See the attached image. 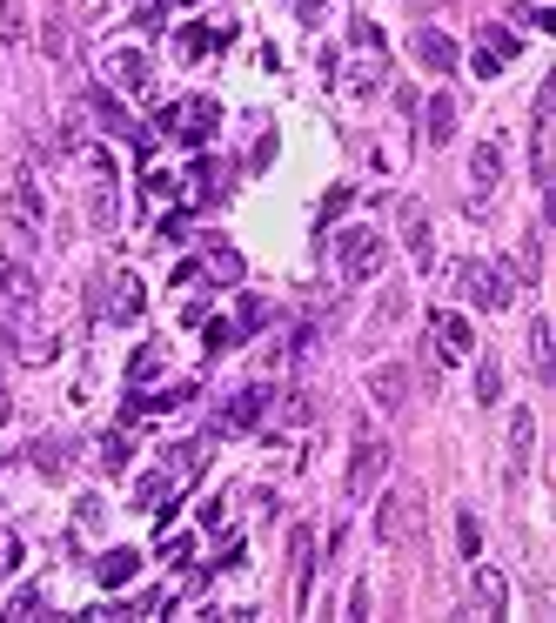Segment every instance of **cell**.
<instances>
[{
    "instance_id": "cell-30",
    "label": "cell",
    "mask_w": 556,
    "mask_h": 623,
    "mask_svg": "<svg viewBox=\"0 0 556 623\" xmlns=\"http://www.w3.org/2000/svg\"><path fill=\"white\" fill-rule=\"evenodd\" d=\"M503 396V362L483 356V369H476V402H496Z\"/></svg>"
},
{
    "instance_id": "cell-10",
    "label": "cell",
    "mask_w": 556,
    "mask_h": 623,
    "mask_svg": "<svg viewBox=\"0 0 556 623\" xmlns=\"http://www.w3.org/2000/svg\"><path fill=\"white\" fill-rule=\"evenodd\" d=\"M550 101L556 88H536V114H530V181L550 195Z\"/></svg>"
},
{
    "instance_id": "cell-28",
    "label": "cell",
    "mask_w": 556,
    "mask_h": 623,
    "mask_svg": "<svg viewBox=\"0 0 556 623\" xmlns=\"http://www.w3.org/2000/svg\"><path fill=\"white\" fill-rule=\"evenodd\" d=\"M456 550H463V557H483V523H476V510H456Z\"/></svg>"
},
{
    "instance_id": "cell-1",
    "label": "cell",
    "mask_w": 556,
    "mask_h": 623,
    "mask_svg": "<svg viewBox=\"0 0 556 623\" xmlns=\"http://www.w3.org/2000/svg\"><path fill=\"white\" fill-rule=\"evenodd\" d=\"M155 128H161V134H175V141H188V148H201L208 134L222 128V101H208V94L168 101V108H155Z\"/></svg>"
},
{
    "instance_id": "cell-29",
    "label": "cell",
    "mask_w": 556,
    "mask_h": 623,
    "mask_svg": "<svg viewBox=\"0 0 556 623\" xmlns=\"http://www.w3.org/2000/svg\"><path fill=\"white\" fill-rule=\"evenodd\" d=\"M523 282H543V222L523 235Z\"/></svg>"
},
{
    "instance_id": "cell-13",
    "label": "cell",
    "mask_w": 556,
    "mask_h": 623,
    "mask_svg": "<svg viewBox=\"0 0 556 623\" xmlns=\"http://www.w3.org/2000/svg\"><path fill=\"white\" fill-rule=\"evenodd\" d=\"M409 530H416V496L389 490V496H382V510H376V536H382V543H402Z\"/></svg>"
},
{
    "instance_id": "cell-12",
    "label": "cell",
    "mask_w": 556,
    "mask_h": 623,
    "mask_svg": "<svg viewBox=\"0 0 556 623\" xmlns=\"http://www.w3.org/2000/svg\"><path fill=\"white\" fill-rule=\"evenodd\" d=\"M268 402H275V389L268 382H255V389H242V396L222 409V423H215V436H242V429H255V416H262Z\"/></svg>"
},
{
    "instance_id": "cell-33",
    "label": "cell",
    "mask_w": 556,
    "mask_h": 623,
    "mask_svg": "<svg viewBox=\"0 0 556 623\" xmlns=\"http://www.w3.org/2000/svg\"><path fill=\"white\" fill-rule=\"evenodd\" d=\"M155 550H161V563H188L195 557V536H161Z\"/></svg>"
},
{
    "instance_id": "cell-2",
    "label": "cell",
    "mask_w": 556,
    "mask_h": 623,
    "mask_svg": "<svg viewBox=\"0 0 556 623\" xmlns=\"http://www.w3.org/2000/svg\"><path fill=\"white\" fill-rule=\"evenodd\" d=\"M382 476H389V443L362 429V436H356V456H349V476H342V503H369Z\"/></svg>"
},
{
    "instance_id": "cell-11",
    "label": "cell",
    "mask_w": 556,
    "mask_h": 623,
    "mask_svg": "<svg viewBox=\"0 0 556 623\" xmlns=\"http://www.w3.org/2000/svg\"><path fill=\"white\" fill-rule=\"evenodd\" d=\"M396 228H402V248H409V262H416V268H436V228H429V215L416 208V201H409V208L396 215Z\"/></svg>"
},
{
    "instance_id": "cell-9",
    "label": "cell",
    "mask_w": 556,
    "mask_h": 623,
    "mask_svg": "<svg viewBox=\"0 0 556 623\" xmlns=\"http://www.w3.org/2000/svg\"><path fill=\"white\" fill-rule=\"evenodd\" d=\"M101 74H108V88H121V94H148L155 61H148L141 47H108V54H101Z\"/></svg>"
},
{
    "instance_id": "cell-37",
    "label": "cell",
    "mask_w": 556,
    "mask_h": 623,
    "mask_svg": "<svg viewBox=\"0 0 556 623\" xmlns=\"http://www.w3.org/2000/svg\"><path fill=\"white\" fill-rule=\"evenodd\" d=\"M342 208H349V188H329V201H322V228H329Z\"/></svg>"
},
{
    "instance_id": "cell-35",
    "label": "cell",
    "mask_w": 556,
    "mask_h": 623,
    "mask_svg": "<svg viewBox=\"0 0 556 623\" xmlns=\"http://www.w3.org/2000/svg\"><path fill=\"white\" fill-rule=\"evenodd\" d=\"M41 610H47V603H41V597H34V590H21V597L7 603V617H41Z\"/></svg>"
},
{
    "instance_id": "cell-34",
    "label": "cell",
    "mask_w": 556,
    "mask_h": 623,
    "mask_svg": "<svg viewBox=\"0 0 556 623\" xmlns=\"http://www.w3.org/2000/svg\"><path fill=\"white\" fill-rule=\"evenodd\" d=\"M402 309H409V295H402V282H396V289H382V302H376V322H396Z\"/></svg>"
},
{
    "instance_id": "cell-21",
    "label": "cell",
    "mask_w": 556,
    "mask_h": 623,
    "mask_svg": "<svg viewBox=\"0 0 556 623\" xmlns=\"http://www.w3.org/2000/svg\"><path fill=\"white\" fill-rule=\"evenodd\" d=\"M0 289L14 295V302H34V289H41V282H34V268H27L21 255H0Z\"/></svg>"
},
{
    "instance_id": "cell-39",
    "label": "cell",
    "mask_w": 556,
    "mask_h": 623,
    "mask_svg": "<svg viewBox=\"0 0 556 623\" xmlns=\"http://www.w3.org/2000/svg\"><path fill=\"white\" fill-rule=\"evenodd\" d=\"M295 14H302V21H315V14H322V0H295Z\"/></svg>"
},
{
    "instance_id": "cell-7",
    "label": "cell",
    "mask_w": 556,
    "mask_h": 623,
    "mask_svg": "<svg viewBox=\"0 0 556 623\" xmlns=\"http://www.w3.org/2000/svg\"><path fill=\"white\" fill-rule=\"evenodd\" d=\"M469 349H476V329H469L456 309H436V315H429V356L443 362V369H449V362H463Z\"/></svg>"
},
{
    "instance_id": "cell-6",
    "label": "cell",
    "mask_w": 556,
    "mask_h": 623,
    "mask_svg": "<svg viewBox=\"0 0 556 623\" xmlns=\"http://www.w3.org/2000/svg\"><path fill=\"white\" fill-rule=\"evenodd\" d=\"M88 175H94L88 215H94L101 235H114V222H121V195H114V155H108V148H88Z\"/></svg>"
},
{
    "instance_id": "cell-8",
    "label": "cell",
    "mask_w": 556,
    "mask_h": 623,
    "mask_svg": "<svg viewBox=\"0 0 556 623\" xmlns=\"http://www.w3.org/2000/svg\"><path fill=\"white\" fill-rule=\"evenodd\" d=\"M516 47H523V41H516V27L483 21V27H476V61H469V67H476L483 81H496V74H503V67L516 61Z\"/></svg>"
},
{
    "instance_id": "cell-20",
    "label": "cell",
    "mask_w": 556,
    "mask_h": 623,
    "mask_svg": "<svg viewBox=\"0 0 556 623\" xmlns=\"http://www.w3.org/2000/svg\"><path fill=\"white\" fill-rule=\"evenodd\" d=\"M369 396H376L382 409H402V396H409V382H402V362H382V369H369Z\"/></svg>"
},
{
    "instance_id": "cell-19",
    "label": "cell",
    "mask_w": 556,
    "mask_h": 623,
    "mask_svg": "<svg viewBox=\"0 0 556 623\" xmlns=\"http://www.w3.org/2000/svg\"><path fill=\"white\" fill-rule=\"evenodd\" d=\"M530 449H536V416L530 409H510V476L530 469Z\"/></svg>"
},
{
    "instance_id": "cell-4",
    "label": "cell",
    "mask_w": 556,
    "mask_h": 623,
    "mask_svg": "<svg viewBox=\"0 0 556 623\" xmlns=\"http://www.w3.org/2000/svg\"><path fill=\"white\" fill-rule=\"evenodd\" d=\"M7 222L21 228L27 242L47 228V195H41V181H34V168H14V175H7Z\"/></svg>"
},
{
    "instance_id": "cell-17",
    "label": "cell",
    "mask_w": 556,
    "mask_h": 623,
    "mask_svg": "<svg viewBox=\"0 0 556 623\" xmlns=\"http://www.w3.org/2000/svg\"><path fill=\"white\" fill-rule=\"evenodd\" d=\"M382 74H389V47H362L342 81H349V94H369V88H382Z\"/></svg>"
},
{
    "instance_id": "cell-25",
    "label": "cell",
    "mask_w": 556,
    "mask_h": 623,
    "mask_svg": "<svg viewBox=\"0 0 556 623\" xmlns=\"http://www.w3.org/2000/svg\"><path fill=\"white\" fill-rule=\"evenodd\" d=\"M0 47H7V54H21V47H27V14H21V0H0Z\"/></svg>"
},
{
    "instance_id": "cell-27",
    "label": "cell",
    "mask_w": 556,
    "mask_h": 623,
    "mask_svg": "<svg viewBox=\"0 0 556 623\" xmlns=\"http://www.w3.org/2000/svg\"><path fill=\"white\" fill-rule=\"evenodd\" d=\"M289 557H295V603H302V590H309V563H315V536L309 530L289 536Z\"/></svg>"
},
{
    "instance_id": "cell-24",
    "label": "cell",
    "mask_w": 556,
    "mask_h": 623,
    "mask_svg": "<svg viewBox=\"0 0 556 623\" xmlns=\"http://www.w3.org/2000/svg\"><path fill=\"white\" fill-rule=\"evenodd\" d=\"M114 322H134V315H141V282H134V268H121V275H114Z\"/></svg>"
},
{
    "instance_id": "cell-15",
    "label": "cell",
    "mask_w": 556,
    "mask_h": 623,
    "mask_svg": "<svg viewBox=\"0 0 556 623\" xmlns=\"http://www.w3.org/2000/svg\"><path fill=\"white\" fill-rule=\"evenodd\" d=\"M456 121H463V101H456V94H429V101H423V134H429V148H449Z\"/></svg>"
},
{
    "instance_id": "cell-22",
    "label": "cell",
    "mask_w": 556,
    "mask_h": 623,
    "mask_svg": "<svg viewBox=\"0 0 556 623\" xmlns=\"http://www.w3.org/2000/svg\"><path fill=\"white\" fill-rule=\"evenodd\" d=\"M134 570H141V557H134V550H108V557L94 563L101 590H121V583H134Z\"/></svg>"
},
{
    "instance_id": "cell-40",
    "label": "cell",
    "mask_w": 556,
    "mask_h": 623,
    "mask_svg": "<svg viewBox=\"0 0 556 623\" xmlns=\"http://www.w3.org/2000/svg\"><path fill=\"white\" fill-rule=\"evenodd\" d=\"M0 423H7V402H0Z\"/></svg>"
},
{
    "instance_id": "cell-26",
    "label": "cell",
    "mask_w": 556,
    "mask_h": 623,
    "mask_svg": "<svg viewBox=\"0 0 556 623\" xmlns=\"http://www.w3.org/2000/svg\"><path fill=\"white\" fill-rule=\"evenodd\" d=\"M228 41V27H222V34H215V27H181V61H208V47H222Z\"/></svg>"
},
{
    "instance_id": "cell-18",
    "label": "cell",
    "mask_w": 556,
    "mask_h": 623,
    "mask_svg": "<svg viewBox=\"0 0 556 623\" xmlns=\"http://www.w3.org/2000/svg\"><path fill=\"white\" fill-rule=\"evenodd\" d=\"M530 362H536V382H556V329H550V315L530 322Z\"/></svg>"
},
{
    "instance_id": "cell-16",
    "label": "cell",
    "mask_w": 556,
    "mask_h": 623,
    "mask_svg": "<svg viewBox=\"0 0 556 623\" xmlns=\"http://www.w3.org/2000/svg\"><path fill=\"white\" fill-rule=\"evenodd\" d=\"M496 181H503V141H476V155H469V188H476V195H490Z\"/></svg>"
},
{
    "instance_id": "cell-23",
    "label": "cell",
    "mask_w": 556,
    "mask_h": 623,
    "mask_svg": "<svg viewBox=\"0 0 556 623\" xmlns=\"http://www.w3.org/2000/svg\"><path fill=\"white\" fill-rule=\"evenodd\" d=\"M503 603H510V583H503V570H476V610L503 617Z\"/></svg>"
},
{
    "instance_id": "cell-5",
    "label": "cell",
    "mask_w": 556,
    "mask_h": 623,
    "mask_svg": "<svg viewBox=\"0 0 556 623\" xmlns=\"http://www.w3.org/2000/svg\"><path fill=\"white\" fill-rule=\"evenodd\" d=\"M335 268H342V282H369L382 268V235L376 228H342V242H335Z\"/></svg>"
},
{
    "instance_id": "cell-32",
    "label": "cell",
    "mask_w": 556,
    "mask_h": 623,
    "mask_svg": "<svg viewBox=\"0 0 556 623\" xmlns=\"http://www.w3.org/2000/svg\"><path fill=\"white\" fill-rule=\"evenodd\" d=\"M155 362H161V349L148 342V349L134 356V369H128V382H134V389H148V382H155Z\"/></svg>"
},
{
    "instance_id": "cell-31",
    "label": "cell",
    "mask_w": 556,
    "mask_h": 623,
    "mask_svg": "<svg viewBox=\"0 0 556 623\" xmlns=\"http://www.w3.org/2000/svg\"><path fill=\"white\" fill-rule=\"evenodd\" d=\"M208 275H215V282H242V255H235V248H215V255H208Z\"/></svg>"
},
{
    "instance_id": "cell-14",
    "label": "cell",
    "mask_w": 556,
    "mask_h": 623,
    "mask_svg": "<svg viewBox=\"0 0 556 623\" xmlns=\"http://www.w3.org/2000/svg\"><path fill=\"white\" fill-rule=\"evenodd\" d=\"M409 47H416V61H423L429 74H456V61H463L443 27H416V41H409Z\"/></svg>"
},
{
    "instance_id": "cell-3",
    "label": "cell",
    "mask_w": 556,
    "mask_h": 623,
    "mask_svg": "<svg viewBox=\"0 0 556 623\" xmlns=\"http://www.w3.org/2000/svg\"><path fill=\"white\" fill-rule=\"evenodd\" d=\"M456 289H463L476 309H490V315H503L516 302V282L496 262H456Z\"/></svg>"
},
{
    "instance_id": "cell-36",
    "label": "cell",
    "mask_w": 556,
    "mask_h": 623,
    "mask_svg": "<svg viewBox=\"0 0 556 623\" xmlns=\"http://www.w3.org/2000/svg\"><path fill=\"white\" fill-rule=\"evenodd\" d=\"M34 463H41V469H61L67 463V443H41V449H34Z\"/></svg>"
},
{
    "instance_id": "cell-38",
    "label": "cell",
    "mask_w": 556,
    "mask_h": 623,
    "mask_svg": "<svg viewBox=\"0 0 556 623\" xmlns=\"http://www.w3.org/2000/svg\"><path fill=\"white\" fill-rule=\"evenodd\" d=\"M101 456H108V469H121V463H128V443H121V436H108V443H101Z\"/></svg>"
}]
</instances>
